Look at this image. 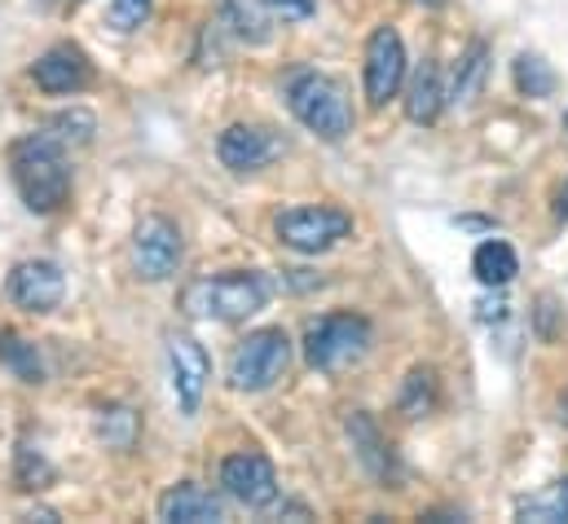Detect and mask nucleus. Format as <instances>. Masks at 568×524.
<instances>
[{"mask_svg":"<svg viewBox=\"0 0 568 524\" xmlns=\"http://www.w3.org/2000/svg\"><path fill=\"white\" fill-rule=\"evenodd\" d=\"M270 278L261 273H216V278H194L181 291V313L190 318H216V322H247L270 304Z\"/></svg>","mask_w":568,"mask_h":524,"instance_id":"2","label":"nucleus"},{"mask_svg":"<svg viewBox=\"0 0 568 524\" xmlns=\"http://www.w3.org/2000/svg\"><path fill=\"white\" fill-rule=\"evenodd\" d=\"M516 516L529 524H565L568 521V476L556 481V485H547V490H538V494H529V498H520V503H516Z\"/></svg>","mask_w":568,"mask_h":524,"instance_id":"19","label":"nucleus"},{"mask_svg":"<svg viewBox=\"0 0 568 524\" xmlns=\"http://www.w3.org/2000/svg\"><path fill=\"white\" fill-rule=\"evenodd\" d=\"M560 419L568 423V393H565V401H560Z\"/></svg>","mask_w":568,"mask_h":524,"instance_id":"30","label":"nucleus"},{"mask_svg":"<svg viewBox=\"0 0 568 524\" xmlns=\"http://www.w3.org/2000/svg\"><path fill=\"white\" fill-rule=\"evenodd\" d=\"M406 80V44L397 36V27H375L366 40V102L379 111L397 98Z\"/></svg>","mask_w":568,"mask_h":524,"instance_id":"9","label":"nucleus"},{"mask_svg":"<svg viewBox=\"0 0 568 524\" xmlns=\"http://www.w3.org/2000/svg\"><path fill=\"white\" fill-rule=\"evenodd\" d=\"M485 75H489V44H471L467 49V58L458 62V75H454V89L445 93L449 102H471L476 93H480V84H485Z\"/></svg>","mask_w":568,"mask_h":524,"instance_id":"21","label":"nucleus"},{"mask_svg":"<svg viewBox=\"0 0 568 524\" xmlns=\"http://www.w3.org/2000/svg\"><path fill=\"white\" fill-rule=\"evenodd\" d=\"M9 177L22 194V203L40 216L62 212V203L71 199V168H67V145L49 132H31L22 141H13L9 150Z\"/></svg>","mask_w":568,"mask_h":524,"instance_id":"1","label":"nucleus"},{"mask_svg":"<svg viewBox=\"0 0 568 524\" xmlns=\"http://www.w3.org/2000/svg\"><path fill=\"white\" fill-rule=\"evenodd\" d=\"M168 366H172V393L181 414H199L207 380H212V362L203 353V344L194 335H172L168 340Z\"/></svg>","mask_w":568,"mask_h":524,"instance_id":"10","label":"nucleus"},{"mask_svg":"<svg viewBox=\"0 0 568 524\" xmlns=\"http://www.w3.org/2000/svg\"><path fill=\"white\" fill-rule=\"evenodd\" d=\"M31 80H36L44 93L67 98V93H80V89L93 84V62H89V53H84L80 44H53V49H44V53L36 58Z\"/></svg>","mask_w":568,"mask_h":524,"instance_id":"13","label":"nucleus"},{"mask_svg":"<svg viewBox=\"0 0 568 524\" xmlns=\"http://www.w3.org/2000/svg\"><path fill=\"white\" fill-rule=\"evenodd\" d=\"M516 89L525 98H551L556 93V71L538 53H520L516 58Z\"/></svg>","mask_w":568,"mask_h":524,"instance_id":"23","label":"nucleus"},{"mask_svg":"<svg viewBox=\"0 0 568 524\" xmlns=\"http://www.w3.org/2000/svg\"><path fill=\"white\" fill-rule=\"evenodd\" d=\"M185 261V243H181V230L168 221V216H142L138 230H133V269L145 282H168Z\"/></svg>","mask_w":568,"mask_h":524,"instance_id":"7","label":"nucleus"},{"mask_svg":"<svg viewBox=\"0 0 568 524\" xmlns=\"http://www.w3.org/2000/svg\"><path fill=\"white\" fill-rule=\"evenodd\" d=\"M371 335L375 331H371V322L362 313H326V318L304 326V362L313 371H326V375L348 371L353 362L366 357Z\"/></svg>","mask_w":568,"mask_h":524,"instance_id":"4","label":"nucleus"},{"mask_svg":"<svg viewBox=\"0 0 568 524\" xmlns=\"http://www.w3.org/2000/svg\"><path fill=\"white\" fill-rule=\"evenodd\" d=\"M291 366V340H286L283 326H265V331H252L234 357H230V389L239 393H265L274 389Z\"/></svg>","mask_w":568,"mask_h":524,"instance_id":"5","label":"nucleus"},{"mask_svg":"<svg viewBox=\"0 0 568 524\" xmlns=\"http://www.w3.org/2000/svg\"><path fill=\"white\" fill-rule=\"evenodd\" d=\"M556 212H560V216H568V181H565V190H560V203H556Z\"/></svg>","mask_w":568,"mask_h":524,"instance_id":"29","label":"nucleus"},{"mask_svg":"<svg viewBox=\"0 0 568 524\" xmlns=\"http://www.w3.org/2000/svg\"><path fill=\"white\" fill-rule=\"evenodd\" d=\"M221 13L247 44H265L274 36V13L265 9V0H221Z\"/></svg>","mask_w":568,"mask_h":524,"instance_id":"16","label":"nucleus"},{"mask_svg":"<svg viewBox=\"0 0 568 524\" xmlns=\"http://www.w3.org/2000/svg\"><path fill=\"white\" fill-rule=\"evenodd\" d=\"M278 243L300 252V256H317V252H331L339 239H348L353 230V216L339 212V208H291L278 216Z\"/></svg>","mask_w":568,"mask_h":524,"instance_id":"6","label":"nucleus"},{"mask_svg":"<svg viewBox=\"0 0 568 524\" xmlns=\"http://www.w3.org/2000/svg\"><path fill=\"white\" fill-rule=\"evenodd\" d=\"M565 124H568V115H565Z\"/></svg>","mask_w":568,"mask_h":524,"instance_id":"32","label":"nucleus"},{"mask_svg":"<svg viewBox=\"0 0 568 524\" xmlns=\"http://www.w3.org/2000/svg\"><path fill=\"white\" fill-rule=\"evenodd\" d=\"M4 291L27 313H53L62 304V295H67V278L53 261H22L9 269Z\"/></svg>","mask_w":568,"mask_h":524,"instance_id":"11","label":"nucleus"},{"mask_svg":"<svg viewBox=\"0 0 568 524\" xmlns=\"http://www.w3.org/2000/svg\"><path fill=\"white\" fill-rule=\"evenodd\" d=\"M159 521L168 524H221L225 521V503L203 490V485H172L163 498H159Z\"/></svg>","mask_w":568,"mask_h":524,"instance_id":"14","label":"nucleus"},{"mask_svg":"<svg viewBox=\"0 0 568 524\" xmlns=\"http://www.w3.org/2000/svg\"><path fill=\"white\" fill-rule=\"evenodd\" d=\"M216 154L230 172H261L283 154V137L274 129H261V124H234L221 132Z\"/></svg>","mask_w":568,"mask_h":524,"instance_id":"12","label":"nucleus"},{"mask_svg":"<svg viewBox=\"0 0 568 524\" xmlns=\"http://www.w3.org/2000/svg\"><path fill=\"white\" fill-rule=\"evenodd\" d=\"M265 9L274 18H283V22H300V18L313 13V0H265Z\"/></svg>","mask_w":568,"mask_h":524,"instance_id":"28","label":"nucleus"},{"mask_svg":"<svg viewBox=\"0 0 568 524\" xmlns=\"http://www.w3.org/2000/svg\"><path fill=\"white\" fill-rule=\"evenodd\" d=\"M93 129H98V120H93L89 111H80V107L58 111V115L44 124V132H49V137H58L67 150H71V145H89V141H93Z\"/></svg>","mask_w":568,"mask_h":524,"instance_id":"24","label":"nucleus"},{"mask_svg":"<svg viewBox=\"0 0 568 524\" xmlns=\"http://www.w3.org/2000/svg\"><path fill=\"white\" fill-rule=\"evenodd\" d=\"M286 107L322 141H344L353 132V102H348L344 84L322 71H295L286 80Z\"/></svg>","mask_w":568,"mask_h":524,"instance_id":"3","label":"nucleus"},{"mask_svg":"<svg viewBox=\"0 0 568 524\" xmlns=\"http://www.w3.org/2000/svg\"><path fill=\"white\" fill-rule=\"evenodd\" d=\"M348 441H353L362 467H366L375 481H397V458H393V450H388V441L379 436V427H375L371 414H353V419H348Z\"/></svg>","mask_w":568,"mask_h":524,"instance_id":"15","label":"nucleus"},{"mask_svg":"<svg viewBox=\"0 0 568 524\" xmlns=\"http://www.w3.org/2000/svg\"><path fill=\"white\" fill-rule=\"evenodd\" d=\"M221 490L234 503H243L252 512H265V507L278 503V472H274V463L265 454L243 450V454H230L221 463Z\"/></svg>","mask_w":568,"mask_h":524,"instance_id":"8","label":"nucleus"},{"mask_svg":"<svg viewBox=\"0 0 568 524\" xmlns=\"http://www.w3.org/2000/svg\"><path fill=\"white\" fill-rule=\"evenodd\" d=\"M436 405V375L432 371H410L406 389H402V414L406 419H424Z\"/></svg>","mask_w":568,"mask_h":524,"instance_id":"25","label":"nucleus"},{"mask_svg":"<svg viewBox=\"0 0 568 524\" xmlns=\"http://www.w3.org/2000/svg\"><path fill=\"white\" fill-rule=\"evenodd\" d=\"M98 436H102L111 450H133L138 436H142V419H138V410H129V405H111V410H102V414H98Z\"/></svg>","mask_w":568,"mask_h":524,"instance_id":"22","label":"nucleus"},{"mask_svg":"<svg viewBox=\"0 0 568 524\" xmlns=\"http://www.w3.org/2000/svg\"><path fill=\"white\" fill-rule=\"evenodd\" d=\"M419 4H427V9H440V4H445V0H419Z\"/></svg>","mask_w":568,"mask_h":524,"instance_id":"31","label":"nucleus"},{"mask_svg":"<svg viewBox=\"0 0 568 524\" xmlns=\"http://www.w3.org/2000/svg\"><path fill=\"white\" fill-rule=\"evenodd\" d=\"M440 107H445V89H440V71L424 62L419 71H415V80H410V89H406V115L415 120V124H436V115H440Z\"/></svg>","mask_w":568,"mask_h":524,"instance_id":"17","label":"nucleus"},{"mask_svg":"<svg viewBox=\"0 0 568 524\" xmlns=\"http://www.w3.org/2000/svg\"><path fill=\"white\" fill-rule=\"evenodd\" d=\"M471 273H476V282H480V286H507V282L520 273V261H516L511 243L489 239V243H480V248H476V256H471Z\"/></svg>","mask_w":568,"mask_h":524,"instance_id":"18","label":"nucleus"},{"mask_svg":"<svg viewBox=\"0 0 568 524\" xmlns=\"http://www.w3.org/2000/svg\"><path fill=\"white\" fill-rule=\"evenodd\" d=\"M150 18V0H111V27L115 31H138Z\"/></svg>","mask_w":568,"mask_h":524,"instance_id":"27","label":"nucleus"},{"mask_svg":"<svg viewBox=\"0 0 568 524\" xmlns=\"http://www.w3.org/2000/svg\"><path fill=\"white\" fill-rule=\"evenodd\" d=\"M49 481H53L49 458L40 450H31V445H18V485L22 490H44Z\"/></svg>","mask_w":568,"mask_h":524,"instance_id":"26","label":"nucleus"},{"mask_svg":"<svg viewBox=\"0 0 568 524\" xmlns=\"http://www.w3.org/2000/svg\"><path fill=\"white\" fill-rule=\"evenodd\" d=\"M0 362L22 380V384H44V357L31 340L13 335V331H0Z\"/></svg>","mask_w":568,"mask_h":524,"instance_id":"20","label":"nucleus"}]
</instances>
